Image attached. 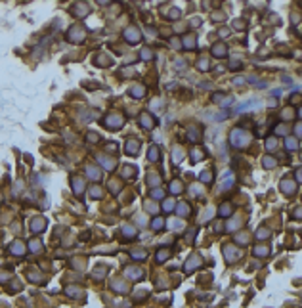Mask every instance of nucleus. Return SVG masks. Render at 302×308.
I'll list each match as a JSON object with an SVG mask.
<instances>
[{"label":"nucleus","mask_w":302,"mask_h":308,"mask_svg":"<svg viewBox=\"0 0 302 308\" xmlns=\"http://www.w3.org/2000/svg\"><path fill=\"white\" fill-rule=\"evenodd\" d=\"M249 142H250V134L247 130H243V128H233L229 132V146L241 149V148H245L249 144Z\"/></svg>","instance_id":"nucleus-1"},{"label":"nucleus","mask_w":302,"mask_h":308,"mask_svg":"<svg viewBox=\"0 0 302 308\" xmlns=\"http://www.w3.org/2000/svg\"><path fill=\"white\" fill-rule=\"evenodd\" d=\"M84 36H86V29L84 27H77V25L69 29V35H67V38L71 42H80V40H84Z\"/></svg>","instance_id":"nucleus-2"},{"label":"nucleus","mask_w":302,"mask_h":308,"mask_svg":"<svg viewBox=\"0 0 302 308\" xmlns=\"http://www.w3.org/2000/svg\"><path fill=\"white\" fill-rule=\"evenodd\" d=\"M124 38L128 40V42H140V38H142V33H140V29H136V27H126L124 29Z\"/></svg>","instance_id":"nucleus-3"},{"label":"nucleus","mask_w":302,"mask_h":308,"mask_svg":"<svg viewBox=\"0 0 302 308\" xmlns=\"http://www.w3.org/2000/svg\"><path fill=\"white\" fill-rule=\"evenodd\" d=\"M260 105H262L260 100H249V102H241V104L237 105L235 111H239V113H243V111H252V109H258Z\"/></svg>","instance_id":"nucleus-4"},{"label":"nucleus","mask_w":302,"mask_h":308,"mask_svg":"<svg viewBox=\"0 0 302 308\" xmlns=\"http://www.w3.org/2000/svg\"><path fill=\"white\" fill-rule=\"evenodd\" d=\"M121 125H123V117L121 115H109L105 119V126L111 128V130H119Z\"/></svg>","instance_id":"nucleus-5"},{"label":"nucleus","mask_w":302,"mask_h":308,"mask_svg":"<svg viewBox=\"0 0 302 308\" xmlns=\"http://www.w3.org/2000/svg\"><path fill=\"white\" fill-rule=\"evenodd\" d=\"M140 140H134V138H130L128 142H126V146H124V151L128 153V155H138V153H140Z\"/></svg>","instance_id":"nucleus-6"},{"label":"nucleus","mask_w":302,"mask_h":308,"mask_svg":"<svg viewBox=\"0 0 302 308\" xmlns=\"http://www.w3.org/2000/svg\"><path fill=\"white\" fill-rule=\"evenodd\" d=\"M294 189H296V184H294L293 180H281V192H283V193L291 195Z\"/></svg>","instance_id":"nucleus-7"},{"label":"nucleus","mask_w":302,"mask_h":308,"mask_svg":"<svg viewBox=\"0 0 302 308\" xmlns=\"http://www.w3.org/2000/svg\"><path fill=\"white\" fill-rule=\"evenodd\" d=\"M212 56H214V58H226V56H228L226 46H224V44H214V46H212Z\"/></svg>","instance_id":"nucleus-8"},{"label":"nucleus","mask_w":302,"mask_h":308,"mask_svg":"<svg viewBox=\"0 0 302 308\" xmlns=\"http://www.w3.org/2000/svg\"><path fill=\"white\" fill-rule=\"evenodd\" d=\"M140 121H142V126H144V128H151V126L155 125V119H153L149 113H142V115H140Z\"/></svg>","instance_id":"nucleus-9"},{"label":"nucleus","mask_w":302,"mask_h":308,"mask_svg":"<svg viewBox=\"0 0 302 308\" xmlns=\"http://www.w3.org/2000/svg\"><path fill=\"white\" fill-rule=\"evenodd\" d=\"M71 182H73V192H75L77 195H82V193H84V182H82L80 178H77V176H75Z\"/></svg>","instance_id":"nucleus-10"},{"label":"nucleus","mask_w":302,"mask_h":308,"mask_svg":"<svg viewBox=\"0 0 302 308\" xmlns=\"http://www.w3.org/2000/svg\"><path fill=\"white\" fill-rule=\"evenodd\" d=\"M233 182H235V178L231 176V172H226V176H224V180L220 182V189H229L231 186H233Z\"/></svg>","instance_id":"nucleus-11"},{"label":"nucleus","mask_w":302,"mask_h":308,"mask_svg":"<svg viewBox=\"0 0 302 308\" xmlns=\"http://www.w3.org/2000/svg\"><path fill=\"white\" fill-rule=\"evenodd\" d=\"M130 96L132 98H144L146 96V86H140V84H136L130 88Z\"/></svg>","instance_id":"nucleus-12"},{"label":"nucleus","mask_w":302,"mask_h":308,"mask_svg":"<svg viewBox=\"0 0 302 308\" xmlns=\"http://www.w3.org/2000/svg\"><path fill=\"white\" fill-rule=\"evenodd\" d=\"M44 226H46L44 218H35V220L31 222V230H33L35 233H40V232L44 230Z\"/></svg>","instance_id":"nucleus-13"},{"label":"nucleus","mask_w":302,"mask_h":308,"mask_svg":"<svg viewBox=\"0 0 302 308\" xmlns=\"http://www.w3.org/2000/svg\"><path fill=\"white\" fill-rule=\"evenodd\" d=\"M86 174H88L92 180H96V182L102 178V172H100V169H96V167H88V169H86Z\"/></svg>","instance_id":"nucleus-14"},{"label":"nucleus","mask_w":302,"mask_h":308,"mask_svg":"<svg viewBox=\"0 0 302 308\" xmlns=\"http://www.w3.org/2000/svg\"><path fill=\"white\" fill-rule=\"evenodd\" d=\"M98 161L103 165V167H105L107 171H113V169H115V161H113V159H105L103 155H100V157H98Z\"/></svg>","instance_id":"nucleus-15"},{"label":"nucleus","mask_w":302,"mask_h":308,"mask_svg":"<svg viewBox=\"0 0 302 308\" xmlns=\"http://www.w3.org/2000/svg\"><path fill=\"white\" fill-rule=\"evenodd\" d=\"M126 276L130 279H140L142 277V270L140 268H126Z\"/></svg>","instance_id":"nucleus-16"},{"label":"nucleus","mask_w":302,"mask_h":308,"mask_svg":"<svg viewBox=\"0 0 302 308\" xmlns=\"http://www.w3.org/2000/svg\"><path fill=\"white\" fill-rule=\"evenodd\" d=\"M12 253L21 256L23 253H25V247H23V243H21V241H14V243H12Z\"/></svg>","instance_id":"nucleus-17"},{"label":"nucleus","mask_w":302,"mask_h":308,"mask_svg":"<svg viewBox=\"0 0 302 308\" xmlns=\"http://www.w3.org/2000/svg\"><path fill=\"white\" fill-rule=\"evenodd\" d=\"M199 260H201V258H199L197 255H195V256H191V258L188 260V264H185V272H191V270H193V268L199 264Z\"/></svg>","instance_id":"nucleus-18"},{"label":"nucleus","mask_w":302,"mask_h":308,"mask_svg":"<svg viewBox=\"0 0 302 308\" xmlns=\"http://www.w3.org/2000/svg\"><path fill=\"white\" fill-rule=\"evenodd\" d=\"M184 46H185L188 50H193V48H195V36H193V35L185 36V38H184Z\"/></svg>","instance_id":"nucleus-19"},{"label":"nucleus","mask_w":302,"mask_h":308,"mask_svg":"<svg viewBox=\"0 0 302 308\" xmlns=\"http://www.w3.org/2000/svg\"><path fill=\"white\" fill-rule=\"evenodd\" d=\"M228 115H229L228 111H218V113H214V115H206V117H208V119H212V121H224Z\"/></svg>","instance_id":"nucleus-20"},{"label":"nucleus","mask_w":302,"mask_h":308,"mask_svg":"<svg viewBox=\"0 0 302 308\" xmlns=\"http://www.w3.org/2000/svg\"><path fill=\"white\" fill-rule=\"evenodd\" d=\"M285 148H287L289 151H294V149H298V142L293 140V138H287V140H285Z\"/></svg>","instance_id":"nucleus-21"},{"label":"nucleus","mask_w":302,"mask_h":308,"mask_svg":"<svg viewBox=\"0 0 302 308\" xmlns=\"http://www.w3.org/2000/svg\"><path fill=\"white\" fill-rule=\"evenodd\" d=\"M188 215H189V205L180 203L178 205V216H188Z\"/></svg>","instance_id":"nucleus-22"},{"label":"nucleus","mask_w":302,"mask_h":308,"mask_svg":"<svg viewBox=\"0 0 302 308\" xmlns=\"http://www.w3.org/2000/svg\"><path fill=\"white\" fill-rule=\"evenodd\" d=\"M147 157H149V161H159V148H157V146H151Z\"/></svg>","instance_id":"nucleus-23"},{"label":"nucleus","mask_w":302,"mask_h":308,"mask_svg":"<svg viewBox=\"0 0 302 308\" xmlns=\"http://www.w3.org/2000/svg\"><path fill=\"white\" fill-rule=\"evenodd\" d=\"M224 255H226V258H228V260H231V258H239V256H241V253H239V251H229L228 247L224 249Z\"/></svg>","instance_id":"nucleus-24"},{"label":"nucleus","mask_w":302,"mask_h":308,"mask_svg":"<svg viewBox=\"0 0 302 308\" xmlns=\"http://www.w3.org/2000/svg\"><path fill=\"white\" fill-rule=\"evenodd\" d=\"M262 165L266 169H272V167H275V159L273 157H270V155H266L264 159H262Z\"/></svg>","instance_id":"nucleus-25"},{"label":"nucleus","mask_w":302,"mask_h":308,"mask_svg":"<svg viewBox=\"0 0 302 308\" xmlns=\"http://www.w3.org/2000/svg\"><path fill=\"white\" fill-rule=\"evenodd\" d=\"M188 136H189V142H197V140H199V132H197V128H195V126L188 128Z\"/></svg>","instance_id":"nucleus-26"},{"label":"nucleus","mask_w":302,"mask_h":308,"mask_svg":"<svg viewBox=\"0 0 302 308\" xmlns=\"http://www.w3.org/2000/svg\"><path fill=\"white\" fill-rule=\"evenodd\" d=\"M170 192H172V193H180V192H182V182H180V180H174V182L170 184Z\"/></svg>","instance_id":"nucleus-27"},{"label":"nucleus","mask_w":302,"mask_h":308,"mask_svg":"<svg viewBox=\"0 0 302 308\" xmlns=\"http://www.w3.org/2000/svg\"><path fill=\"white\" fill-rule=\"evenodd\" d=\"M172 155H174V157H172V159H174V163H180V161L184 159V151H182L180 148H174V151H172Z\"/></svg>","instance_id":"nucleus-28"},{"label":"nucleus","mask_w":302,"mask_h":308,"mask_svg":"<svg viewBox=\"0 0 302 308\" xmlns=\"http://www.w3.org/2000/svg\"><path fill=\"white\" fill-rule=\"evenodd\" d=\"M199 180H201V182H211V180H212V174L208 172V171H205V172L199 174Z\"/></svg>","instance_id":"nucleus-29"},{"label":"nucleus","mask_w":302,"mask_h":308,"mask_svg":"<svg viewBox=\"0 0 302 308\" xmlns=\"http://www.w3.org/2000/svg\"><path fill=\"white\" fill-rule=\"evenodd\" d=\"M229 212H231V207H229V203H224V205L220 207V215H222V216H228Z\"/></svg>","instance_id":"nucleus-30"},{"label":"nucleus","mask_w":302,"mask_h":308,"mask_svg":"<svg viewBox=\"0 0 302 308\" xmlns=\"http://www.w3.org/2000/svg\"><path fill=\"white\" fill-rule=\"evenodd\" d=\"M168 255H170V251L162 249V251H159V253H157V260H159V262H162V260H165V258H167Z\"/></svg>","instance_id":"nucleus-31"},{"label":"nucleus","mask_w":302,"mask_h":308,"mask_svg":"<svg viewBox=\"0 0 302 308\" xmlns=\"http://www.w3.org/2000/svg\"><path fill=\"white\" fill-rule=\"evenodd\" d=\"M197 69L199 71H208V61L206 59H199L197 61Z\"/></svg>","instance_id":"nucleus-32"},{"label":"nucleus","mask_w":302,"mask_h":308,"mask_svg":"<svg viewBox=\"0 0 302 308\" xmlns=\"http://www.w3.org/2000/svg\"><path fill=\"white\" fill-rule=\"evenodd\" d=\"M268 253H270V249H268V247H262V249H260V247H256V249H254V255H256V256H260V255H262V256H266Z\"/></svg>","instance_id":"nucleus-33"},{"label":"nucleus","mask_w":302,"mask_h":308,"mask_svg":"<svg viewBox=\"0 0 302 308\" xmlns=\"http://www.w3.org/2000/svg\"><path fill=\"white\" fill-rule=\"evenodd\" d=\"M266 148H268L270 151L277 148V142H275V138H268V142H266Z\"/></svg>","instance_id":"nucleus-34"},{"label":"nucleus","mask_w":302,"mask_h":308,"mask_svg":"<svg viewBox=\"0 0 302 308\" xmlns=\"http://www.w3.org/2000/svg\"><path fill=\"white\" fill-rule=\"evenodd\" d=\"M140 56H142V59H151V58H153V52H151L149 48H144Z\"/></svg>","instance_id":"nucleus-35"},{"label":"nucleus","mask_w":302,"mask_h":308,"mask_svg":"<svg viewBox=\"0 0 302 308\" xmlns=\"http://www.w3.org/2000/svg\"><path fill=\"white\" fill-rule=\"evenodd\" d=\"M162 209H165L167 212H170V210L174 209V201H170V199H167L165 203H162Z\"/></svg>","instance_id":"nucleus-36"},{"label":"nucleus","mask_w":302,"mask_h":308,"mask_svg":"<svg viewBox=\"0 0 302 308\" xmlns=\"http://www.w3.org/2000/svg\"><path fill=\"white\" fill-rule=\"evenodd\" d=\"M256 235H258V238H260V239H262V238L266 239V238H270V230H266V228H260Z\"/></svg>","instance_id":"nucleus-37"},{"label":"nucleus","mask_w":302,"mask_h":308,"mask_svg":"<svg viewBox=\"0 0 302 308\" xmlns=\"http://www.w3.org/2000/svg\"><path fill=\"white\" fill-rule=\"evenodd\" d=\"M162 224H165V222H162L161 218H155V220L151 222V226H153V230H161V228H162Z\"/></svg>","instance_id":"nucleus-38"},{"label":"nucleus","mask_w":302,"mask_h":308,"mask_svg":"<svg viewBox=\"0 0 302 308\" xmlns=\"http://www.w3.org/2000/svg\"><path fill=\"white\" fill-rule=\"evenodd\" d=\"M29 249H31V251H35V253H36V251H40V241H31V243H29Z\"/></svg>","instance_id":"nucleus-39"},{"label":"nucleus","mask_w":302,"mask_h":308,"mask_svg":"<svg viewBox=\"0 0 302 308\" xmlns=\"http://www.w3.org/2000/svg\"><path fill=\"white\" fill-rule=\"evenodd\" d=\"M191 155H193V157H191V161H193V163H197V161H199V155H201V157H203V153H201V151H199V149H195V151H193V153H191Z\"/></svg>","instance_id":"nucleus-40"},{"label":"nucleus","mask_w":302,"mask_h":308,"mask_svg":"<svg viewBox=\"0 0 302 308\" xmlns=\"http://www.w3.org/2000/svg\"><path fill=\"white\" fill-rule=\"evenodd\" d=\"M151 195H153V197H157V199H161V197H162V189H159V188H157V189H153V192H151Z\"/></svg>","instance_id":"nucleus-41"},{"label":"nucleus","mask_w":302,"mask_h":308,"mask_svg":"<svg viewBox=\"0 0 302 308\" xmlns=\"http://www.w3.org/2000/svg\"><path fill=\"white\" fill-rule=\"evenodd\" d=\"M132 256H134V258H146V251H142V253L136 251V253H132Z\"/></svg>","instance_id":"nucleus-42"},{"label":"nucleus","mask_w":302,"mask_h":308,"mask_svg":"<svg viewBox=\"0 0 302 308\" xmlns=\"http://www.w3.org/2000/svg\"><path fill=\"white\" fill-rule=\"evenodd\" d=\"M123 230L126 232V235H128V238H132V235H134V232H132V228H130V226H124Z\"/></svg>","instance_id":"nucleus-43"},{"label":"nucleus","mask_w":302,"mask_h":308,"mask_svg":"<svg viewBox=\"0 0 302 308\" xmlns=\"http://www.w3.org/2000/svg\"><path fill=\"white\" fill-rule=\"evenodd\" d=\"M124 171H126V172H123V174H126V176H134V169H132V167H126Z\"/></svg>","instance_id":"nucleus-44"},{"label":"nucleus","mask_w":302,"mask_h":308,"mask_svg":"<svg viewBox=\"0 0 302 308\" xmlns=\"http://www.w3.org/2000/svg\"><path fill=\"white\" fill-rule=\"evenodd\" d=\"M170 15H172V19H178V15H180V10H176V8H174V10L170 12Z\"/></svg>","instance_id":"nucleus-45"},{"label":"nucleus","mask_w":302,"mask_h":308,"mask_svg":"<svg viewBox=\"0 0 302 308\" xmlns=\"http://www.w3.org/2000/svg\"><path fill=\"white\" fill-rule=\"evenodd\" d=\"M88 142H98V134H88Z\"/></svg>","instance_id":"nucleus-46"},{"label":"nucleus","mask_w":302,"mask_h":308,"mask_svg":"<svg viewBox=\"0 0 302 308\" xmlns=\"http://www.w3.org/2000/svg\"><path fill=\"white\" fill-rule=\"evenodd\" d=\"M67 293L71 295V297H75V295H77V289H75V287H67Z\"/></svg>","instance_id":"nucleus-47"},{"label":"nucleus","mask_w":302,"mask_h":308,"mask_svg":"<svg viewBox=\"0 0 302 308\" xmlns=\"http://www.w3.org/2000/svg\"><path fill=\"white\" fill-rule=\"evenodd\" d=\"M231 67H233V69H239V67H241V63H239V61H233V65H231Z\"/></svg>","instance_id":"nucleus-48"}]
</instances>
